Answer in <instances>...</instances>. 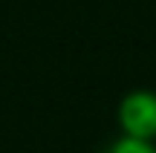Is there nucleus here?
Here are the masks:
<instances>
[{
  "instance_id": "f257e3e1",
  "label": "nucleus",
  "mask_w": 156,
  "mask_h": 153,
  "mask_svg": "<svg viewBox=\"0 0 156 153\" xmlns=\"http://www.w3.org/2000/svg\"><path fill=\"white\" fill-rule=\"evenodd\" d=\"M116 121L122 136L153 139L156 142V92L153 90H130L119 101Z\"/></svg>"
},
{
  "instance_id": "f03ea898",
  "label": "nucleus",
  "mask_w": 156,
  "mask_h": 153,
  "mask_svg": "<svg viewBox=\"0 0 156 153\" xmlns=\"http://www.w3.org/2000/svg\"><path fill=\"white\" fill-rule=\"evenodd\" d=\"M104 153H156L153 139H136V136H119Z\"/></svg>"
}]
</instances>
